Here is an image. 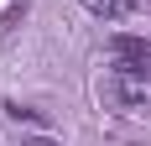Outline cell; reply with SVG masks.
I'll list each match as a JSON object with an SVG mask.
<instances>
[{"instance_id": "1", "label": "cell", "mask_w": 151, "mask_h": 146, "mask_svg": "<svg viewBox=\"0 0 151 146\" xmlns=\"http://www.w3.org/2000/svg\"><path fill=\"white\" fill-rule=\"evenodd\" d=\"M104 94H109V104H120V110H146V104H151V78H146V73H125V68H115Z\"/></svg>"}, {"instance_id": "2", "label": "cell", "mask_w": 151, "mask_h": 146, "mask_svg": "<svg viewBox=\"0 0 151 146\" xmlns=\"http://www.w3.org/2000/svg\"><path fill=\"white\" fill-rule=\"evenodd\" d=\"M109 58H115V68H125V73H151V42L120 31V37H109Z\"/></svg>"}, {"instance_id": "3", "label": "cell", "mask_w": 151, "mask_h": 146, "mask_svg": "<svg viewBox=\"0 0 151 146\" xmlns=\"http://www.w3.org/2000/svg\"><path fill=\"white\" fill-rule=\"evenodd\" d=\"M141 0H83V11H94V16H104V21H120V16H130Z\"/></svg>"}, {"instance_id": "4", "label": "cell", "mask_w": 151, "mask_h": 146, "mask_svg": "<svg viewBox=\"0 0 151 146\" xmlns=\"http://www.w3.org/2000/svg\"><path fill=\"white\" fill-rule=\"evenodd\" d=\"M26 146H58V141H52V136H31Z\"/></svg>"}]
</instances>
